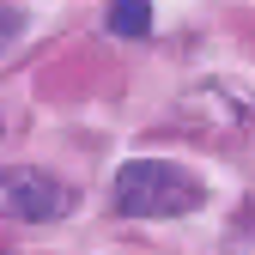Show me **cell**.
Returning a JSON list of instances; mask_svg holds the SVG:
<instances>
[{
	"mask_svg": "<svg viewBox=\"0 0 255 255\" xmlns=\"http://www.w3.org/2000/svg\"><path fill=\"white\" fill-rule=\"evenodd\" d=\"M207 201L195 170L170 164V158H134L116 170V207L128 219H182Z\"/></svg>",
	"mask_w": 255,
	"mask_h": 255,
	"instance_id": "obj_1",
	"label": "cell"
},
{
	"mask_svg": "<svg viewBox=\"0 0 255 255\" xmlns=\"http://www.w3.org/2000/svg\"><path fill=\"white\" fill-rule=\"evenodd\" d=\"M0 213L24 219V225H49V219L73 213V188L37 164H6L0 170Z\"/></svg>",
	"mask_w": 255,
	"mask_h": 255,
	"instance_id": "obj_2",
	"label": "cell"
},
{
	"mask_svg": "<svg viewBox=\"0 0 255 255\" xmlns=\"http://www.w3.org/2000/svg\"><path fill=\"white\" fill-rule=\"evenodd\" d=\"M110 30L116 37H146L152 30V0H110Z\"/></svg>",
	"mask_w": 255,
	"mask_h": 255,
	"instance_id": "obj_3",
	"label": "cell"
},
{
	"mask_svg": "<svg viewBox=\"0 0 255 255\" xmlns=\"http://www.w3.org/2000/svg\"><path fill=\"white\" fill-rule=\"evenodd\" d=\"M24 37V6H12V0H0V55H6L12 43Z\"/></svg>",
	"mask_w": 255,
	"mask_h": 255,
	"instance_id": "obj_4",
	"label": "cell"
},
{
	"mask_svg": "<svg viewBox=\"0 0 255 255\" xmlns=\"http://www.w3.org/2000/svg\"><path fill=\"white\" fill-rule=\"evenodd\" d=\"M225 255H255V237H243V231H231V243H225Z\"/></svg>",
	"mask_w": 255,
	"mask_h": 255,
	"instance_id": "obj_5",
	"label": "cell"
}]
</instances>
